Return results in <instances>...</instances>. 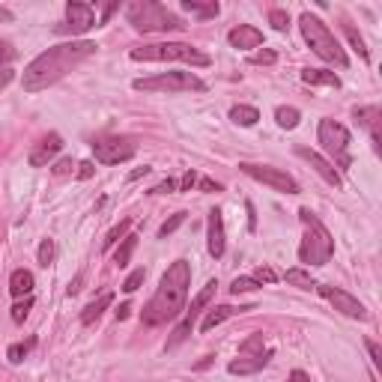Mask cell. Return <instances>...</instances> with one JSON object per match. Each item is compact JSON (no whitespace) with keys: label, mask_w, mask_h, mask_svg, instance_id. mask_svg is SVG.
<instances>
[{"label":"cell","mask_w":382,"mask_h":382,"mask_svg":"<svg viewBox=\"0 0 382 382\" xmlns=\"http://www.w3.org/2000/svg\"><path fill=\"white\" fill-rule=\"evenodd\" d=\"M93 54H96V42H87V39H78V42L72 39V42H63V45H54V48L42 51L36 60L27 63V69L21 75L24 93H39V90L57 84L69 69H75L81 60L93 57Z\"/></svg>","instance_id":"cell-1"},{"label":"cell","mask_w":382,"mask_h":382,"mask_svg":"<svg viewBox=\"0 0 382 382\" xmlns=\"http://www.w3.org/2000/svg\"><path fill=\"white\" fill-rule=\"evenodd\" d=\"M188 284H191V266L185 260L170 263L168 272L159 281L156 296L150 299V305L143 308L141 320L143 325H165L174 323L185 314V299H188Z\"/></svg>","instance_id":"cell-2"},{"label":"cell","mask_w":382,"mask_h":382,"mask_svg":"<svg viewBox=\"0 0 382 382\" xmlns=\"http://www.w3.org/2000/svg\"><path fill=\"white\" fill-rule=\"evenodd\" d=\"M299 221L305 224V239L299 245V260H302L305 266H325L334 254L332 233L325 230V224L311 209H299Z\"/></svg>","instance_id":"cell-3"},{"label":"cell","mask_w":382,"mask_h":382,"mask_svg":"<svg viewBox=\"0 0 382 382\" xmlns=\"http://www.w3.org/2000/svg\"><path fill=\"white\" fill-rule=\"evenodd\" d=\"M125 18L134 30L141 33H168V30H183L185 21L168 6L152 3V0H132L125 6Z\"/></svg>","instance_id":"cell-4"},{"label":"cell","mask_w":382,"mask_h":382,"mask_svg":"<svg viewBox=\"0 0 382 382\" xmlns=\"http://www.w3.org/2000/svg\"><path fill=\"white\" fill-rule=\"evenodd\" d=\"M299 27H302V36L308 39V45H311V51L316 54V57H323L325 63H334V66H341V69L350 66L347 51L341 48V42L334 39V33L316 15L305 12L302 18H299Z\"/></svg>","instance_id":"cell-5"},{"label":"cell","mask_w":382,"mask_h":382,"mask_svg":"<svg viewBox=\"0 0 382 382\" xmlns=\"http://www.w3.org/2000/svg\"><path fill=\"white\" fill-rule=\"evenodd\" d=\"M132 60H138V63H174V60H183V63H191V66H209L206 54L191 48L188 42L141 45V48H132Z\"/></svg>","instance_id":"cell-6"},{"label":"cell","mask_w":382,"mask_h":382,"mask_svg":"<svg viewBox=\"0 0 382 382\" xmlns=\"http://www.w3.org/2000/svg\"><path fill=\"white\" fill-rule=\"evenodd\" d=\"M132 87L143 90V93H191V90L200 93V90H206V84L194 72H161L156 78H138Z\"/></svg>","instance_id":"cell-7"},{"label":"cell","mask_w":382,"mask_h":382,"mask_svg":"<svg viewBox=\"0 0 382 382\" xmlns=\"http://www.w3.org/2000/svg\"><path fill=\"white\" fill-rule=\"evenodd\" d=\"M239 170L245 177L257 179V183L269 185L272 191H281V194H299V183L293 177L287 174V170L281 168H269V165H251V161H242Z\"/></svg>","instance_id":"cell-8"},{"label":"cell","mask_w":382,"mask_h":382,"mask_svg":"<svg viewBox=\"0 0 382 382\" xmlns=\"http://www.w3.org/2000/svg\"><path fill=\"white\" fill-rule=\"evenodd\" d=\"M316 138H320L323 150L329 152V156H334V159L341 161V168L350 165V156H347V150H350V132H347V125H341L338 120H323L320 123V132H316Z\"/></svg>","instance_id":"cell-9"},{"label":"cell","mask_w":382,"mask_h":382,"mask_svg":"<svg viewBox=\"0 0 382 382\" xmlns=\"http://www.w3.org/2000/svg\"><path fill=\"white\" fill-rule=\"evenodd\" d=\"M134 152H138V147H134V141L129 138H99L93 141V156L99 165H120V161H129Z\"/></svg>","instance_id":"cell-10"},{"label":"cell","mask_w":382,"mask_h":382,"mask_svg":"<svg viewBox=\"0 0 382 382\" xmlns=\"http://www.w3.org/2000/svg\"><path fill=\"white\" fill-rule=\"evenodd\" d=\"M316 290H320V296L325 302H332L334 311H341L343 316H350V320H368V308L361 305L356 296H350L347 290L332 287V284H316Z\"/></svg>","instance_id":"cell-11"},{"label":"cell","mask_w":382,"mask_h":382,"mask_svg":"<svg viewBox=\"0 0 382 382\" xmlns=\"http://www.w3.org/2000/svg\"><path fill=\"white\" fill-rule=\"evenodd\" d=\"M90 27H99V24H96V12H93V6L72 0V3H66V24H57L54 30H57V33L81 36V33H87Z\"/></svg>","instance_id":"cell-12"},{"label":"cell","mask_w":382,"mask_h":382,"mask_svg":"<svg viewBox=\"0 0 382 382\" xmlns=\"http://www.w3.org/2000/svg\"><path fill=\"white\" fill-rule=\"evenodd\" d=\"M296 156H299V159H305L308 165H311V168L316 170V174H320V177L325 179V183H329V185H334V188H341V185H343V179H341V174H338V170H334V165H332L329 159H323L316 150L296 147Z\"/></svg>","instance_id":"cell-13"},{"label":"cell","mask_w":382,"mask_h":382,"mask_svg":"<svg viewBox=\"0 0 382 382\" xmlns=\"http://www.w3.org/2000/svg\"><path fill=\"white\" fill-rule=\"evenodd\" d=\"M224 215H221V209H212L206 218V248L209 254L218 260V257H224Z\"/></svg>","instance_id":"cell-14"},{"label":"cell","mask_w":382,"mask_h":382,"mask_svg":"<svg viewBox=\"0 0 382 382\" xmlns=\"http://www.w3.org/2000/svg\"><path fill=\"white\" fill-rule=\"evenodd\" d=\"M227 42L239 51H251V48H260L263 45V30L254 24H236L230 33H227Z\"/></svg>","instance_id":"cell-15"},{"label":"cell","mask_w":382,"mask_h":382,"mask_svg":"<svg viewBox=\"0 0 382 382\" xmlns=\"http://www.w3.org/2000/svg\"><path fill=\"white\" fill-rule=\"evenodd\" d=\"M269 359H272V350L260 352V356H239L236 361H230V365H227V370H230L233 376H251V374H257V370L266 368Z\"/></svg>","instance_id":"cell-16"},{"label":"cell","mask_w":382,"mask_h":382,"mask_svg":"<svg viewBox=\"0 0 382 382\" xmlns=\"http://www.w3.org/2000/svg\"><path fill=\"white\" fill-rule=\"evenodd\" d=\"M60 150H63L60 134H48V138H45V141L39 143V147H33V150H30V165H33V168H45L54 156H57Z\"/></svg>","instance_id":"cell-17"},{"label":"cell","mask_w":382,"mask_h":382,"mask_svg":"<svg viewBox=\"0 0 382 382\" xmlns=\"http://www.w3.org/2000/svg\"><path fill=\"white\" fill-rule=\"evenodd\" d=\"M242 311H251V308H230V305H218V308H212V311H206V316H203V323H200V332H212L215 325H221L224 320H230L233 314H242Z\"/></svg>","instance_id":"cell-18"},{"label":"cell","mask_w":382,"mask_h":382,"mask_svg":"<svg viewBox=\"0 0 382 382\" xmlns=\"http://www.w3.org/2000/svg\"><path fill=\"white\" fill-rule=\"evenodd\" d=\"M215 290H218V281L212 278V281H209V284H206L203 290H200V293H197L194 299H191V308H185V320H188V323H194V320H197V314L203 311V308H206L209 302H212Z\"/></svg>","instance_id":"cell-19"},{"label":"cell","mask_w":382,"mask_h":382,"mask_svg":"<svg viewBox=\"0 0 382 382\" xmlns=\"http://www.w3.org/2000/svg\"><path fill=\"white\" fill-rule=\"evenodd\" d=\"M111 305H114V293H111V290H105L102 296L93 299V302L84 308V314H81V323H84V325H93L99 316L105 314V308H111Z\"/></svg>","instance_id":"cell-20"},{"label":"cell","mask_w":382,"mask_h":382,"mask_svg":"<svg viewBox=\"0 0 382 382\" xmlns=\"http://www.w3.org/2000/svg\"><path fill=\"white\" fill-rule=\"evenodd\" d=\"M9 293H12L15 299H24L33 293V275L27 269H15L12 278H9Z\"/></svg>","instance_id":"cell-21"},{"label":"cell","mask_w":382,"mask_h":382,"mask_svg":"<svg viewBox=\"0 0 382 382\" xmlns=\"http://www.w3.org/2000/svg\"><path fill=\"white\" fill-rule=\"evenodd\" d=\"M302 81L311 87H341V78L334 72H325V69H302Z\"/></svg>","instance_id":"cell-22"},{"label":"cell","mask_w":382,"mask_h":382,"mask_svg":"<svg viewBox=\"0 0 382 382\" xmlns=\"http://www.w3.org/2000/svg\"><path fill=\"white\" fill-rule=\"evenodd\" d=\"M230 120L236 125H242V129H248V125H254L260 120V111L251 105H236V108H230Z\"/></svg>","instance_id":"cell-23"},{"label":"cell","mask_w":382,"mask_h":382,"mask_svg":"<svg viewBox=\"0 0 382 382\" xmlns=\"http://www.w3.org/2000/svg\"><path fill=\"white\" fill-rule=\"evenodd\" d=\"M275 120L281 129H296L299 120H302V114H299V108H287V105H281L278 111H275Z\"/></svg>","instance_id":"cell-24"},{"label":"cell","mask_w":382,"mask_h":382,"mask_svg":"<svg viewBox=\"0 0 382 382\" xmlns=\"http://www.w3.org/2000/svg\"><path fill=\"white\" fill-rule=\"evenodd\" d=\"M134 248H138V236H125V239H123V245L114 251V263H117V266H125V263L132 260Z\"/></svg>","instance_id":"cell-25"},{"label":"cell","mask_w":382,"mask_h":382,"mask_svg":"<svg viewBox=\"0 0 382 382\" xmlns=\"http://www.w3.org/2000/svg\"><path fill=\"white\" fill-rule=\"evenodd\" d=\"M287 284L302 287V290H316V281L311 278V272H305V269H290L287 272Z\"/></svg>","instance_id":"cell-26"},{"label":"cell","mask_w":382,"mask_h":382,"mask_svg":"<svg viewBox=\"0 0 382 382\" xmlns=\"http://www.w3.org/2000/svg\"><path fill=\"white\" fill-rule=\"evenodd\" d=\"M356 123L359 125H365V129H376L379 125V108H359L356 111Z\"/></svg>","instance_id":"cell-27"},{"label":"cell","mask_w":382,"mask_h":382,"mask_svg":"<svg viewBox=\"0 0 382 382\" xmlns=\"http://www.w3.org/2000/svg\"><path fill=\"white\" fill-rule=\"evenodd\" d=\"M183 9H188V12H194L200 18H215L218 15V3H197V0H185Z\"/></svg>","instance_id":"cell-28"},{"label":"cell","mask_w":382,"mask_h":382,"mask_svg":"<svg viewBox=\"0 0 382 382\" xmlns=\"http://www.w3.org/2000/svg\"><path fill=\"white\" fill-rule=\"evenodd\" d=\"M54 254H57V248H54V239H42L39 242V251H36V260H39V266L48 269L54 263Z\"/></svg>","instance_id":"cell-29"},{"label":"cell","mask_w":382,"mask_h":382,"mask_svg":"<svg viewBox=\"0 0 382 382\" xmlns=\"http://www.w3.org/2000/svg\"><path fill=\"white\" fill-rule=\"evenodd\" d=\"M343 30H347V39H350V45H352V51H356L361 60H368L370 54H368V48H365V39H361V36H359V30H356V27H352V24H347V27H343Z\"/></svg>","instance_id":"cell-30"},{"label":"cell","mask_w":382,"mask_h":382,"mask_svg":"<svg viewBox=\"0 0 382 382\" xmlns=\"http://www.w3.org/2000/svg\"><path fill=\"white\" fill-rule=\"evenodd\" d=\"M129 227H132V221H129V218H125V221H120V227H114V230L105 236V242H102V245H105V248H114V245L120 242V239H125V233H129Z\"/></svg>","instance_id":"cell-31"},{"label":"cell","mask_w":382,"mask_h":382,"mask_svg":"<svg viewBox=\"0 0 382 382\" xmlns=\"http://www.w3.org/2000/svg\"><path fill=\"white\" fill-rule=\"evenodd\" d=\"M185 215H188V212H177V215H170L168 221L159 227V236H161V239H168V236L174 233V230H179V227H183V221H185Z\"/></svg>","instance_id":"cell-32"},{"label":"cell","mask_w":382,"mask_h":382,"mask_svg":"<svg viewBox=\"0 0 382 382\" xmlns=\"http://www.w3.org/2000/svg\"><path fill=\"white\" fill-rule=\"evenodd\" d=\"M33 350V341H27V343H12V347L6 350V359L12 361V365H18V361H24V356Z\"/></svg>","instance_id":"cell-33"},{"label":"cell","mask_w":382,"mask_h":382,"mask_svg":"<svg viewBox=\"0 0 382 382\" xmlns=\"http://www.w3.org/2000/svg\"><path fill=\"white\" fill-rule=\"evenodd\" d=\"M260 284L254 278H233V284H230V293L233 296H242V293H254Z\"/></svg>","instance_id":"cell-34"},{"label":"cell","mask_w":382,"mask_h":382,"mask_svg":"<svg viewBox=\"0 0 382 382\" xmlns=\"http://www.w3.org/2000/svg\"><path fill=\"white\" fill-rule=\"evenodd\" d=\"M260 352H263V334H251L239 347V356H260Z\"/></svg>","instance_id":"cell-35"},{"label":"cell","mask_w":382,"mask_h":382,"mask_svg":"<svg viewBox=\"0 0 382 382\" xmlns=\"http://www.w3.org/2000/svg\"><path fill=\"white\" fill-rule=\"evenodd\" d=\"M30 308H33V296H24V302H18V305L12 308V320H15V323H24L27 314H30Z\"/></svg>","instance_id":"cell-36"},{"label":"cell","mask_w":382,"mask_h":382,"mask_svg":"<svg viewBox=\"0 0 382 382\" xmlns=\"http://www.w3.org/2000/svg\"><path fill=\"white\" fill-rule=\"evenodd\" d=\"M143 278H147V269H134L129 278H125V284H123V290L125 293H134L141 284H143Z\"/></svg>","instance_id":"cell-37"},{"label":"cell","mask_w":382,"mask_h":382,"mask_svg":"<svg viewBox=\"0 0 382 382\" xmlns=\"http://www.w3.org/2000/svg\"><path fill=\"white\" fill-rule=\"evenodd\" d=\"M269 24L275 27V30H287V27H290V15L284 12V9H272V12H269Z\"/></svg>","instance_id":"cell-38"},{"label":"cell","mask_w":382,"mask_h":382,"mask_svg":"<svg viewBox=\"0 0 382 382\" xmlns=\"http://www.w3.org/2000/svg\"><path fill=\"white\" fill-rule=\"evenodd\" d=\"M275 60H278V54H275V51H269V48H263V51H257V54L251 57L254 66H272Z\"/></svg>","instance_id":"cell-39"},{"label":"cell","mask_w":382,"mask_h":382,"mask_svg":"<svg viewBox=\"0 0 382 382\" xmlns=\"http://www.w3.org/2000/svg\"><path fill=\"white\" fill-rule=\"evenodd\" d=\"M365 347L370 352V361H374L376 368H382V350H379V343L376 341H365Z\"/></svg>","instance_id":"cell-40"},{"label":"cell","mask_w":382,"mask_h":382,"mask_svg":"<svg viewBox=\"0 0 382 382\" xmlns=\"http://www.w3.org/2000/svg\"><path fill=\"white\" fill-rule=\"evenodd\" d=\"M15 60V48L9 42H0V66H6V63Z\"/></svg>","instance_id":"cell-41"},{"label":"cell","mask_w":382,"mask_h":382,"mask_svg":"<svg viewBox=\"0 0 382 382\" xmlns=\"http://www.w3.org/2000/svg\"><path fill=\"white\" fill-rule=\"evenodd\" d=\"M72 168H75V165H72V159H60L51 170H54V177H66V174H72Z\"/></svg>","instance_id":"cell-42"},{"label":"cell","mask_w":382,"mask_h":382,"mask_svg":"<svg viewBox=\"0 0 382 382\" xmlns=\"http://www.w3.org/2000/svg\"><path fill=\"white\" fill-rule=\"evenodd\" d=\"M93 174H96V165H93V161H81V165H78V179H90Z\"/></svg>","instance_id":"cell-43"},{"label":"cell","mask_w":382,"mask_h":382,"mask_svg":"<svg viewBox=\"0 0 382 382\" xmlns=\"http://www.w3.org/2000/svg\"><path fill=\"white\" fill-rule=\"evenodd\" d=\"M170 191H177V183H174V179H165V183H159L150 194H170Z\"/></svg>","instance_id":"cell-44"},{"label":"cell","mask_w":382,"mask_h":382,"mask_svg":"<svg viewBox=\"0 0 382 382\" xmlns=\"http://www.w3.org/2000/svg\"><path fill=\"white\" fill-rule=\"evenodd\" d=\"M197 183V174H194V170H188V174L183 177V183H177V188L179 191H191V185H194Z\"/></svg>","instance_id":"cell-45"},{"label":"cell","mask_w":382,"mask_h":382,"mask_svg":"<svg viewBox=\"0 0 382 382\" xmlns=\"http://www.w3.org/2000/svg\"><path fill=\"white\" fill-rule=\"evenodd\" d=\"M197 183H200V188H203V191H221V185H218L215 179H209V177H200Z\"/></svg>","instance_id":"cell-46"},{"label":"cell","mask_w":382,"mask_h":382,"mask_svg":"<svg viewBox=\"0 0 382 382\" xmlns=\"http://www.w3.org/2000/svg\"><path fill=\"white\" fill-rule=\"evenodd\" d=\"M12 78H15L12 69H0V90H3L6 84H12Z\"/></svg>","instance_id":"cell-47"},{"label":"cell","mask_w":382,"mask_h":382,"mask_svg":"<svg viewBox=\"0 0 382 382\" xmlns=\"http://www.w3.org/2000/svg\"><path fill=\"white\" fill-rule=\"evenodd\" d=\"M254 281H257V284H260V281H275V272H272V269H257Z\"/></svg>","instance_id":"cell-48"},{"label":"cell","mask_w":382,"mask_h":382,"mask_svg":"<svg viewBox=\"0 0 382 382\" xmlns=\"http://www.w3.org/2000/svg\"><path fill=\"white\" fill-rule=\"evenodd\" d=\"M287 382H311V376H308L305 370H293V374L287 376Z\"/></svg>","instance_id":"cell-49"},{"label":"cell","mask_w":382,"mask_h":382,"mask_svg":"<svg viewBox=\"0 0 382 382\" xmlns=\"http://www.w3.org/2000/svg\"><path fill=\"white\" fill-rule=\"evenodd\" d=\"M129 314H132V305L129 302H123L120 308H117V320H129Z\"/></svg>","instance_id":"cell-50"},{"label":"cell","mask_w":382,"mask_h":382,"mask_svg":"<svg viewBox=\"0 0 382 382\" xmlns=\"http://www.w3.org/2000/svg\"><path fill=\"white\" fill-rule=\"evenodd\" d=\"M150 170H152V168H147V165L138 168V170H132V174H129V183H134V179H141V177H147Z\"/></svg>","instance_id":"cell-51"},{"label":"cell","mask_w":382,"mask_h":382,"mask_svg":"<svg viewBox=\"0 0 382 382\" xmlns=\"http://www.w3.org/2000/svg\"><path fill=\"white\" fill-rule=\"evenodd\" d=\"M117 9H120V3H108V6L102 9V24H105V21H108V18H111V15L117 12Z\"/></svg>","instance_id":"cell-52"},{"label":"cell","mask_w":382,"mask_h":382,"mask_svg":"<svg viewBox=\"0 0 382 382\" xmlns=\"http://www.w3.org/2000/svg\"><path fill=\"white\" fill-rule=\"evenodd\" d=\"M66 293H69V296H78V293H81V275H78V278H75V281H72V284L66 287Z\"/></svg>","instance_id":"cell-53"},{"label":"cell","mask_w":382,"mask_h":382,"mask_svg":"<svg viewBox=\"0 0 382 382\" xmlns=\"http://www.w3.org/2000/svg\"><path fill=\"white\" fill-rule=\"evenodd\" d=\"M0 21H12V12H9V9H3V6H0Z\"/></svg>","instance_id":"cell-54"}]
</instances>
